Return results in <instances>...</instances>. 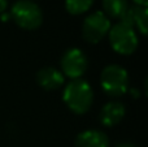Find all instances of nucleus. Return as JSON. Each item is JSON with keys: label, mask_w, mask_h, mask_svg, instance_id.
<instances>
[{"label": "nucleus", "mask_w": 148, "mask_h": 147, "mask_svg": "<svg viewBox=\"0 0 148 147\" xmlns=\"http://www.w3.org/2000/svg\"><path fill=\"white\" fill-rule=\"evenodd\" d=\"M62 99L72 112L83 115L91 108L94 102V91L87 81L78 78L65 86Z\"/></svg>", "instance_id": "nucleus-1"}, {"label": "nucleus", "mask_w": 148, "mask_h": 147, "mask_svg": "<svg viewBox=\"0 0 148 147\" xmlns=\"http://www.w3.org/2000/svg\"><path fill=\"white\" fill-rule=\"evenodd\" d=\"M108 35L112 48L120 55H131L138 48V36L134 27L125 22L118 21L116 25L110 26Z\"/></svg>", "instance_id": "nucleus-2"}, {"label": "nucleus", "mask_w": 148, "mask_h": 147, "mask_svg": "<svg viewBox=\"0 0 148 147\" xmlns=\"http://www.w3.org/2000/svg\"><path fill=\"white\" fill-rule=\"evenodd\" d=\"M12 17L20 27L25 30L38 29L43 22L42 9L30 0H18L12 7Z\"/></svg>", "instance_id": "nucleus-3"}, {"label": "nucleus", "mask_w": 148, "mask_h": 147, "mask_svg": "<svg viewBox=\"0 0 148 147\" xmlns=\"http://www.w3.org/2000/svg\"><path fill=\"white\" fill-rule=\"evenodd\" d=\"M100 83L105 94L110 96H121L127 91V72L120 65H108L101 72Z\"/></svg>", "instance_id": "nucleus-4"}, {"label": "nucleus", "mask_w": 148, "mask_h": 147, "mask_svg": "<svg viewBox=\"0 0 148 147\" xmlns=\"http://www.w3.org/2000/svg\"><path fill=\"white\" fill-rule=\"evenodd\" d=\"M110 29V21L103 12L91 13L87 16L82 25V35L88 43H99L108 34Z\"/></svg>", "instance_id": "nucleus-5"}, {"label": "nucleus", "mask_w": 148, "mask_h": 147, "mask_svg": "<svg viewBox=\"0 0 148 147\" xmlns=\"http://www.w3.org/2000/svg\"><path fill=\"white\" fill-rule=\"evenodd\" d=\"M87 67V57L79 48L68 49L61 57V73L72 80H78L82 77Z\"/></svg>", "instance_id": "nucleus-6"}, {"label": "nucleus", "mask_w": 148, "mask_h": 147, "mask_svg": "<svg viewBox=\"0 0 148 147\" xmlns=\"http://www.w3.org/2000/svg\"><path fill=\"white\" fill-rule=\"evenodd\" d=\"M121 22L130 25L131 27H138L142 35H147L148 31V9L147 7H129L125 14L120 18Z\"/></svg>", "instance_id": "nucleus-7"}, {"label": "nucleus", "mask_w": 148, "mask_h": 147, "mask_svg": "<svg viewBox=\"0 0 148 147\" xmlns=\"http://www.w3.org/2000/svg\"><path fill=\"white\" fill-rule=\"evenodd\" d=\"M125 106L121 102H109L101 108L99 113V120L104 126H114L125 116Z\"/></svg>", "instance_id": "nucleus-8"}, {"label": "nucleus", "mask_w": 148, "mask_h": 147, "mask_svg": "<svg viewBox=\"0 0 148 147\" xmlns=\"http://www.w3.org/2000/svg\"><path fill=\"white\" fill-rule=\"evenodd\" d=\"M36 82L44 90H56L64 83V74L55 68L47 67L36 73Z\"/></svg>", "instance_id": "nucleus-9"}, {"label": "nucleus", "mask_w": 148, "mask_h": 147, "mask_svg": "<svg viewBox=\"0 0 148 147\" xmlns=\"http://www.w3.org/2000/svg\"><path fill=\"white\" fill-rule=\"evenodd\" d=\"M108 137L100 130L90 129L79 133L75 138V147H108Z\"/></svg>", "instance_id": "nucleus-10"}, {"label": "nucleus", "mask_w": 148, "mask_h": 147, "mask_svg": "<svg viewBox=\"0 0 148 147\" xmlns=\"http://www.w3.org/2000/svg\"><path fill=\"white\" fill-rule=\"evenodd\" d=\"M129 8L127 0H103L104 14L108 18H118L120 20Z\"/></svg>", "instance_id": "nucleus-11"}, {"label": "nucleus", "mask_w": 148, "mask_h": 147, "mask_svg": "<svg viewBox=\"0 0 148 147\" xmlns=\"http://www.w3.org/2000/svg\"><path fill=\"white\" fill-rule=\"evenodd\" d=\"M94 4V0H65V8L70 14L78 16L87 12Z\"/></svg>", "instance_id": "nucleus-12"}, {"label": "nucleus", "mask_w": 148, "mask_h": 147, "mask_svg": "<svg viewBox=\"0 0 148 147\" xmlns=\"http://www.w3.org/2000/svg\"><path fill=\"white\" fill-rule=\"evenodd\" d=\"M8 7V1L7 0H0V13H4L5 9Z\"/></svg>", "instance_id": "nucleus-13"}, {"label": "nucleus", "mask_w": 148, "mask_h": 147, "mask_svg": "<svg viewBox=\"0 0 148 147\" xmlns=\"http://www.w3.org/2000/svg\"><path fill=\"white\" fill-rule=\"evenodd\" d=\"M134 3H135V5H138V7H147L148 5V0H133Z\"/></svg>", "instance_id": "nucleus-14"}, {"label": "nucleus", "mask_w": 148, "mask_h": 147, "mask_svg": "<svg viewBox=\"0 0 148 147\" xmlns=\"http://www.w3.org/2000/svg\"><path fill=\"white\" fill-rule=\"evenodd\" d=\"M117 147H135L133 145V143H130V142H122V143H120Z\"/></svg>", "instance_id": "nucleus-15"}]
</instances>
